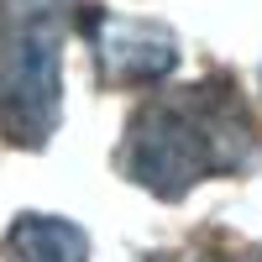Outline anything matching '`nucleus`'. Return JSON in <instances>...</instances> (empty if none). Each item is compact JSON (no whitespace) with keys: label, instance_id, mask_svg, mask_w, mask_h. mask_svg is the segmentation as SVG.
Here are the masks:
<instances>
[{"label":"nucleus","instance_id":"obj_1","mask_svg":"<svg viewBox=\"0 0 262 262\" xmlns=\"http://www.w3.org/2000/svg\"><path fill=\"white\" fill-rule=\"evenodd\" d=\"M257 158L262 131L226 74L147 100L121 142V173L158 200H184L205 179L252 173Z\"/></svg>","mask_w":262,"mask_h":262},{"label":"nucleus","instance_id":"obj_2","mask_svg":"<svg viewBox=\"0 0 262 262\" xmlns=\"http://www.w3.org/2000/svg\"><path fill=\"white\" fill-rule=\"evenodd\" d=\"M74 0H0V137L48 147L63 116V37Z\"/></svg>","mask_w":262,"mask_h":262},{"label":"nucleus","instance_id":"obj_3","mask_svg":"<svg viewBox=\"0 0 262 262\" xmlns=\"http://www.w3.org/2000/svg\"><path fill=\"white\" fill-rule=\"evenodd\" d=\"M90 42L100 58V79L105 84H158L179 69V37L158 21H137V16H105L90 11Z\"/></svg>","mask_w":262,"mask_h":262},{"label":"nucleus","instance_id":"obj_4","mask_svg":"<svg viewBox=\"0 0 262 262\" xmlns=\"http://www.w3.org/2000/svg\"><path fill=\"white\" fill-rule=\"evenodd\" d=\"M11 262H90V236L58 215H21L6 231Z\"/></svg>","mask_w":262,"mask_h":262},{"label":"nucleus","instance_id":"obj_5","mask_svg":"<svg viewBox=\"0 0 262 262\" xmlns=\"http://www.w3.org/2000/svg\"><path fill=\"white\" fill-rule=\"evenodd\" d=\"M184 262H262V247H242V252H231V257H205V252H194Z\"/></svg>","mask_w":262,"mask_h":262}]
</instances>
